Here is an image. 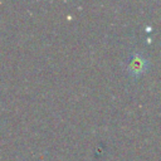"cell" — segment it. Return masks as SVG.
I'll return each instance as SVG.
<instances>
[{"label":"cell","mask_w":161,"mask_h":161,"mask_svg":"<svg viewBox=\"0 0 161 161\" xmlns=\"http://www.w3.org/2000/svg\"><path fill=\"white\" fill-rule=\"evenodd\" d=\"M146 65H147L146 59H145L143 57L136 54V55L132 58L131 63H130V72H131L132 74H141V73L146 69Z\"/></svg>","instance_id":"1"}]
</instances>
